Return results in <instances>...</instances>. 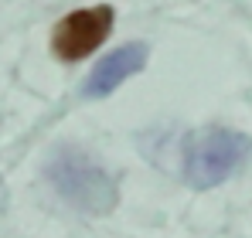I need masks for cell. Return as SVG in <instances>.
<instances>
[{"mask_svg": "<svg viewBox=\"0 0 252 238\" xmlns=\"http://www.w3.org/2000/svg\"><path fill=\"white\" fill-rule=\"evenodd\" d=\"M44 177L58 191V198L85 214H106L116 208L113 174L82 147H58L44 163Z\"/></svg>", "mask_w": 252, "mask_h": 238, "instance_id": "6da1fadb", "label": "cell"}, {"mask_svg": "<svg viewBox=\"0 0 252 238\" xmlns=\"http://www.w3.org/2000/svg\"><path fill=\"white\" fill-rule=\"evenodd\" d=\"M252 153V140L239 129L205 126L188 136L184 143V180L194 191H211L221 180H228Z\"/></svg>", "mask_w": 252, "mask_h": 238, "instance_id": "7a4b0ae2", "label": "cell"}, {"mask_svg": "<svg viewBox=\"0 0 252 238\" xmlns=\"http://www.w3.org/2000/svg\"><path fill=\"white\" fill-rule=\"evenodd\" d=\"M116 14L109 3H95L85 10H72L68 17H62L51 31V51L62 61H82L85 55H92L106 34L113 31Z\"/></svg>", "mask_w": 252, "mask_h": 238, "instance_id": "3957f363", "label": "cell"}, {"mask_svg": "<svg viewBox=\"0 0 252 238\" xmlns=\"http://www.w3.org/2000/svg\"><path fill=\"white\" fill-rule=\"evenodd\" d=\"M143 65H147V44H123L92 68V75L82 85V95L85 99H102L113 89H120L126 79H133Z\"/></svg>", "mask_w": 252, "mask_h": 238, "instance_id": "277c9868", "label": "cell"}]
</instances>
